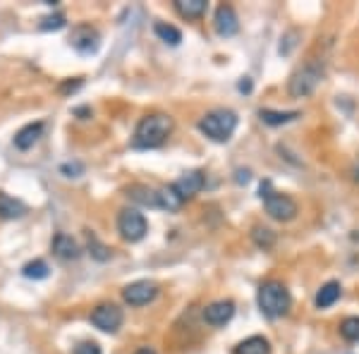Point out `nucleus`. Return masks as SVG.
I'll list each match as a JSON object with an SVG mask.
<instances>
[{"instance_id":"obj_1","label":"nucleus","mask_w":359,"mask_h":354,"mask_svg":"<svg viewBox=\"0 0 359 354\" xmlns=\"http://www.w3.org/2000/svg\"><path fill=\"white\" fill-rule=\"evenodd\" d=\"M172 123L170 115L165 113H151V115H144L142 120L135 127V137H132V147L139 151H149V149H158L163 147L170 137Z\"/></svg>"},{"instance_id":"obj_15","label":"nucleus","mask_w":359,"mask_h":354,"mask_svg":"<svg viewBox=\"0 0 359 354\" xmlns=\"http://www.w3.org/2000/svg\"><path fill=\"white\" fill-rule=\"evenodd\" d=\"M25 213H27V206L22 204L20 199H15V196L0 191V218H3V220H15V218H22Z\"/></svg>"},{"instance_id":"obj_12","label":"nucleus","mask_w":359,"mask_h":354,"mask_svg":"<svg viewBox=\"0 0 359 354\" xmlns=\"http://www.w3.org/2000/svg\"><path fill=\"white\" fill-rule=\"evenodd\" d=\"M69 41H72V46L79 50V53H94L98 48V34L89 25H82V27L74 29Z\"/></svg>"},{"instance_id":"obj_24","label":"nucleus","mask_w":359,"mask_h":354,"mask_svg":"<svg viewBox=\"0 0 359 354\" xmlns=\"http://www.w3.org/2000/svg\"><path fill=\"white\" fill-rule=\"evenodd\" d=\"M252 240L254 245L259 249H271L276 245V232L269 230V228H262V225H257V228L252 230Z\"/></svg>"},{"instance_id":"obj_23","label":"nucleus","mask_w":359,"mask_h":354,"mask_svg":"<svg viewBox=\"0 0 359 354\" xmlns=\"http://www.w3.org/2000/svg\"><path fill=\"white\" fill-rule=\"evenodd\" d=\"M48 273H50L48 264H46V261H41V259L29 261L25 268H22V275L29 278V280H43V278H48Z\"/></svg>"},{"instance_id":"obj_29","label":"nucleus","mask_w":359,"mask_h":354,"mask_svg":"<svg viewBox=\"0 0 359 354\" xmlns=\"http://www.w3.org/2000/svg\"><path fill=\"white\" fill-rule=\"evenodd\" d=\"M60 172L67 177H79L84 172V165L82 163H65V165H60Z\"/></svg>"},{"instance_id":"obj_22","label":"nucleus","mask_w":359,"mask_h":354,"mask_svg":"<svg viewBox=\"0 0 359 354\" xmlns=\"http://www.w3.org/2000/svg\"><path fill=\"white\" fill-rule=\"evenodd\" d=\"M154 32H156V36H158L161 41H165L170 46H177L180 41H182V34H180V29L172 27V25H165V22H158V25L154 27Z\"/></svg>"},{"instance_id":"obj_20","label":"nucleus","mask_w":359,"mask_h":354,"mask_svg":"<svg viewBox=\"0 0 359 354\" xmlns=\"http://www.w3.org/2000/svg\"><path fill=\"white\" fill-rule=\"evenodd\" d=\"M127 196L135 199L137 204H142V206H151V208L158 206V191L144 187V184H135L132 189H127Z\"/></svg>"},{"instance_id":"obj_7","label":"nucleus","mask_w":359,"mask_h":354,"mask_svg":"<svg viewBox=\"0 0 359 354\" xmlns=\"http://www.w3.org/2000/svg\"><path fill=\"white\" fill-rule=\"evenodd\" d=\"M125 321V313L118 304H98L91 311V323L103 333H118Z\"/></svg>"},{"instance_id":"obj_3","label":"nucleus","mask_w":359,"mask_h":354,"mask_svg":"<svg viewBox=\"0 0 359 354\" xmlns=\"http://www.w3.org/2000/svg\"><path fill=\"white\" fill-rule=\"evenodd\" d=\"M199 130H201V135H206L211 142L225 144L237 130V115L228 108L211 110V113H206L204 118L199 120Z\"/></svg>"},{"instance_id":"obj_8","label":"nucleus","mask_w":359,"mask_h":354,"mask_svg":"<svg viewBox=\"0 0 359 354\" xmlns=\"http://www.w3.org/2000/svg\"><path fill=\"white\" fill-rule=\"evenodd\" d=\"M156 294H158V285H156V282H149V280L130 282V285L123 290V299L130 306H144V304H149V301L156 299Z\"/></svg>"},{"instance_id":"obj_25","label":"nucleus","mask_w":359,"mask_h":354,"mask_svg":"<svg viewBox=\"0 0 359 354\" xmlns=\"http://www.w3.org/2000/svg\"><path fill=\"white\" fill-rule=\"evenodd\" d=\"M340 335L347 342H357L359 340V316H347L343 323H340Z\"/></svg>"},{"instance_id":"obj_16","label":"nucleus","mask_w":359,"mask_h":354,"mask_svg":"<svg viewBox=\"0 0 359 354\" xmlns=\"http://www.w3.org/2000/svg\"><path fill=\"white\" fill-rule=\"evenodd\" d=\"M208 3L206 0H175V10L184 20H199L206 13Z\"/></svg>"},{"instance_id":"obj_19","label":"nucleus","mask_w":359,"mask_h":354,"mask_svg":"<svg viewBox=\"0 0 359 354\" xmlns=\"http://www.w3.org/2000/svg\"><path fill=\"white\" fill-rule=\"evenodd\" d=\"M182 204H184V199L177 194L172 184H170V187L158 189V208H165L168 213H175V211L182 208Z\"/></svg>"},{"instance_id":"obj_10","label":"nucleus","mask_w":359,"mask_h":354,"mask_svg":"<svg viewBox=\"0 0 359 354\" xmlns=\"http://www.w3.org/2000/svg\"><path fill=\"white\" fill-rule=\"evenodd\" d=\"M213 25H216V32L221 36H235L240 32V20H237V13L233 5H218L216 8V17H213Z\"/></svg>"},{"instance_id":"obj_11","label":"nucleus","mask_w":359,"mask_h":354,"mask_svg":"<svg viewBox=\"0 0 359 354\" xmlns=\"http://www.w3.org/2000/svg\"><path fill=\"white\" fill-rule=\"evenodd\" d=\"M204 184H206L204 172H201V170H187L184 175H180V179L172 184V187H175L177 194L187 201V199H192L194 194H199V191L204 189Z\"/></svg>"},{"instance_id":"obj_30","label":"nucleus","mask_w":359,"mask_h":354,"mask_svg":"<svg viewBox=\"0 0 359 354\" xmlns=\"http://www.w3.org/2000/svg\"><path fill=\"white\" fill-rule=\"evenodd\" d=\"M82 86V79H74V82H65L60 86V94H67V91H77Z\"/></svg>"},{"instance_id":"obj_4","label":"nucleus","mask_w":359,"mask_h":354,"mask_svg":"<svg viewBox=\"0 0 359 354\" xmlns=\"http://www.w3.org/2000/svg\"><path fill=\"white\" fill-rule=\"evenodd\" d=\"M323 79V65L318 60H309L304 62L302 67L290 77V84H287V94L292 98H306L316 91V86L321 84Z\"/></svg>"},{"instance_id":"obj_14","label":"nucleus","mask_w":359,"mask_h":354,"mask_svg":"<svg viewBox=\"0 0 359 354\" xmlns=\"http://www.w3.org/2000/svg\"><path fill=\"white\" fill-rule=\"evenodd\" d=\"M53 252H55V257H60L65 261H74V259L82 257V249H79L77 242H74L69 235H62V232L53 237Z\"/></svg>"},{"instance_id":"obj_26","label":"nucleus","mask_w":359,"mask_h":354,"mask_svg":"<svg viewBox=\"0 0 359 354\" xmlns=\"http://www.w3.org/2000/svg\"><path fill=\"white\" fill-rule=\"evenodd\" d=\"M89 252H91V257L98 259V261H108V259H111V249H108L106 245H101V242H98L94 235H89Z\"/></svg>"},{"instance_id":"obj_9","label":"nucleus","mask_w":359,"mask_h":354,"mask_svg":"<svg viewBox=\"0 0 359 354\" xmlns=\"http://www.w3.org/2000/svg\"><path fill=\"white\" fill-rule=\"evenodd\" d=\"M235 316V301L230 299H218V301H211V304L204 309V321L208 326H225L230 318Z\"/></svg>"},{"instance_id":"obj_27","label":"nucleus","mask_w":359,"mask_h":354,"mask_svg":"<svg viewBox=\"0 0 359 354\" xmlns=\"http://www.w3.org/2000/svg\"><path fill=\"white\" fill-rule=\"evenodd\" d=\"M65 27V17L62 15H48L41 20V25H39V29H43V32H57V29Z\"/></svg>"},{"instance_id":"obj_5","label":"nucleus","mask_w":359,"mask_h":354,"mask_svg":"<svg viewBox=\"0 0 359 354\" xmlns=\"http://www.w3.org/2000/svg\"><path fill=\"white\" fill-rule=\"evenodd\" d=\"M262 201L266 213L273 220H280V223H290L299 213L297 201L287 194H280V191H271V182L262 184Z\"/></svg>"},{"instance_id":"obj_31","label":"nucleus","mask_w":359,"mask_h":354,"mask_svg":"<svg viewBox=\"0 0 359 354\" xmlns=\"http://www.w3.org/2000/svg\"><path fill=\"white\" fill-rule=\"evenodd\" d=\"M135 354H156V352L151 350V347H139Z\"/></svg>"},{"instance_id":"obj_28","label":"nucleus","mask_w":359,"mask_h":354,"mask_svg":"<svg viewBox=\"0 0 359 354\" xmlns=\"http://www.w3.org/2000/svg\"><path fill=\"white\" fill-rule=\"evenodd\" d=\"M72 354H103L101 347L96 345V342H79L77 347H74Z\"/></svg>"},{"instance_id":"obj_17","label":"nucleus","mask_w":359,"mask_h":354,"mask_svg":"<svg viewBox=\"0 0 359 354\" xmlns=\"http://www.w3.org/2000/svg\"><path fill=\"white\" fill-rule=\"evenodd\" d=\"M235 354H271V342L262 335H252L235 347Z\"/></svg>"},{"instance_id":"obj_2","label":"nucleus","mask_w":359,"mask_h":354,"mask_svg":"<svg viewBox=\"0 0 359 354\" xmlns=\"http://www.w3.org/2000/svg\"><path fill=\"white\" fill-rule=\"evenodd\" d=\"M257 301H259V309H262L264 316L269 318H280L285 316L287 309L292 304V297L287 292V287L278 280H269L259 287V294H257Z\"/></svg>"},{"instance_id":"obj_18","label":"nucleus","mask_w":359,"mask_h":354,"mask_svg":"<svg viewBox=\"0 0 359 354\" xmlns=\"http://www.w3.org/2000/svg\"><path fill=\"white\" fill-rule=\"evenodd\" d=\"M340 292H343V287H340V282H326L321 290L316 292V306L318 309H328V306H333L335 301L340 299Z\"/></svg>"},{"instance_id":"obj_13","label":"nucleus","mask_w":359,"mask_h":354,"mask_svg":"<svg viewBox=\"0 0 359 354\" xmlns=\"http://www.w3.org/2000/svg\"><path fill=\"white\" fill-rule=\"evenodd\" d=\"M41 135H43V123H32V125L22 127V130L15 135L13 142L20 151H27V149H32L39 139H41Z\"/></svg>"},{"instance_id":"obj_6","label":"nucleus","mask_w":359,"mask_h":354,"mask_svg":"<svg viewBox=\"0 0 359 354\" xmlns=\"http://www.w3.org/2000/svg\"><path fill=\"white\" fill-rule=\"evenodd\" d=\"M118 230L127 242H139L147 237L149 223L144 218V213H139L137 208H123L118 216Z\"/></svg>"},{"instance_id":"obj_21","label":"nucleus","mask_w":359,"mask_h":354,"mask_svg":"<svg viewBox=\"0 0 359 354\" xmlns=\"http://www.w3.org/2000/svg\"><path fill=\"white\" fill-rule=\"evenodd\" d=\"M262 120L266 125H271V127H278V125H287V123H292V120H297L299 118V113L297 110H290V113H280V110H262Z\"/></svg>"}]
</instances>
